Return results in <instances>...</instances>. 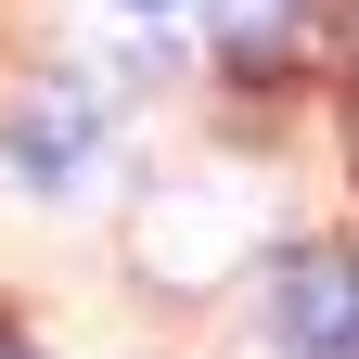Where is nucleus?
I'll list each match as a JSON object with an SVG mask.
<instances>
[{"mask_svg":"<svg viewBox=\"0 0 359 359\" xmlns=\"http://www.w3.org/2000/svg\"><path fill=\"white\" fill-rule=\"evenodd\" d=\"M269 321L295 359H359V257L346 244H295L269 269Z\"/></svg>","mask_w":359,"mask_h":359,"instance_id":"nucleus-1","label":"nucleus"},{"mask_svg":"<svg viewBox=\"0 0 359 359\" xmlns=\"http://www.w3.org/2000/svg\"><path fill=\"white\" fill-rule=\"evenodd\" d=\"M77 154H90V103H77V90H52V103L13 116V167H26V180H65Z\"/></svg>","mask_w":359,"mask_h":359,"instance_id":"nucleus-2","label":"nucleus"},{"mask_svg":"<svg viewBox=\"0 0 359 359\" xmlns=\"http://www.w3.org/2000/svg\"><path fill=\"white\" fill-rule=\"evenodd\" d=\"M218 39H231V65H283V0H218Z\"/></svg>","mask_w":359,"mask_h":359,"instance_id":"nucleus-3","label":"nucleus"},{"mask_svg":"<svg viewBox=\"0 0 359 359\" xmlns=\"http://www.w3.org/2000/svg\"><path fill=\"white\" fill-rule=\"evenodd\" d=\"M346 180H359V103H346Z\"/></svg>","mask_w":359,"mask_h":359,"instance_id":"nucleus-4","label":"nucleus"},{"mask_svg":"<svg viewBox=\"0 0 359 359\" xmlns=\"http://www.w3.org/2000/svg\"><path fill=\"white\" fill-rule=\"evenodd\" d=\"M0 359H39V346H26V334H0Z\"/></svg>","mask_w":359,"mask_h":359,"instance_id":"nucleus-5","label":"nucleus"},{"mask_svg":"<svg viewBox=\"0 0 359 359\" xmlns=\"http://www.w3.org/2000/svg\"><path fill=\"white\" fill-rule=\"evenodd\" d=\"M346 52H359V13H346Z\"/></svg>","mask_w":359,"mask_h":359,"instance_id":"nucleus-6","label":"nucleus"},{"mask_svg":"<svg viewBox=\"0 0 359 359\" xmlns=\"http://www.w3.org/2000/svg\"><path fill=\"white\" fill-rule=\"evenodd\" d=\"M128 13H154V0H128Z\"/></svg>","mask_w":359,"mask_h":359,"instance_id":"nucleus-7","label":"nucleus"}]
</instances>
